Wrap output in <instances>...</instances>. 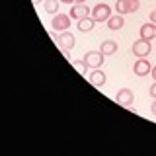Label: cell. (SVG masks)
<instances>
[{"instance_id":"cell-5","label":"cell","mask_w":156,"mask_h":156,"mask_svg":"<svg viewBox=\"0 0 156 156\" xmlns=\"http://www.w3.org/2000/svg\"><path fill=\"white\" fill-rule=\"evenodd\" d=\"M55 41L61 49H68V51H70V49L74 47V35H72L70 31H61L58 35H55Z\"/></svg>"},{"instance_id":"cell-21","label":"cell","mask_w":156,"mask_h":156,"mask_svg":"<svg viewBox=\"0 0 156 156\" xmlns=\"http://www.w3.org/2000/svg\"><path fill=\"white\" fill-rule=\"evenodd\" d=\"M62 4H72V2H76V0H61Z\"/></svg>"},{"instance_id":"cell-6","label":"cell","mask_w":156,"mask_h":156,"mask_svg":"<svg viewBox=\"0 0 156 156\" xmlns=\"http://www.w3.org/2000/svg\"><path fill=\"white\" fill-rule=\"evenodd\" d=\"M150 51H152V47H150V41H146V39H143V37L136 39V41L133 43V53H135L139 58H140V57H146Z\"/></svg>"},{"instance_id":"cell-17","label":"cell","mask_w":156,"mask_h":156,"mask_svg":"<svg viewBox=\"0 0 156 156\" xmlns=\"http://www.w3.org/2000/svg\"><path fill=\"white\" fill-rule=\"evenodd\" d=\"M148 94H150V96H152V98H154V100H156V80H154V84H152V86H150V90H148Z\"/></svg>"},{"instance_id":"cell-3","label":"cell","mask_w":156,"mask_h":156,"mask_svg":"<svg viewBox=\"0 0 156 156\" xmlns=\"http://www.w3.org/2000/svg\"><path fill=\"white\" fill-rule=\"evenodd\" d=\"M104 53L101 51H90V53H86V57H84V61H86V65L88 68H100L101 65H104Z\"/></svg>"},{"instance_id":"cell-8","label":"cell","mask_w":156,"mask_h":156,"mask_svg":"<svg viewBox=\"0 0 156 156\" xmlns=\"http://www.w3.org/2000/svg\"><path fill=\"white\" fill-rule=\"evenodd\" d=\"M150 70H152V66H150V62L146 61V57H140L133 66V72L136 76H146V74H150Z\"/></svg>"},{"instance_id":"cell-14","label":"cell","mask_w":156,"mask_h":156,"mask_svg":"<svg viewBox=\"0 0 156 156\" xmlns=\"http://www.w3.org/2000/svg\"><path fill=\"white\" fill-rule=\"evenodd\" d=\"M101 53H104L105 57H109V55H115V51H117V43L115 41H111V39H107V41L101 43V49H100Z\"/></svg>"},{"instance_id":"cell-22","label":"cell","mask_w":156,"mask_h":156,"mask_svg":"<svg viewBox=\"0 0 156 156\" xmlns=\"http://www.w3.org/2000/svg\"><path fill=\"white\" fill-rule=\"evenodd\" d=\"M31 2H33V4H39V2H41V0H31Z\"/></svg>"},{"instance_id":"cell-2","label":"cell","mask_w":156,"mask_h":156,"mask_svg":"<svg viewBox=\"0 0 156 156\" xmlns=\"http://www.w3.org/2000/svg\"><path fill=\"white\" fill-rule=\"evenodd\" d=\"M92 18H94V22H107L111 18V8L107 4H96L92 10Z\"/></svg>"},{"instance_id":"cell-19","label":"cell","mask_w":156,"mask_h":156,"mask_svg":"<svg viewBox=\"0 0 156 156\" xmlns=\"http://www.w3.org/2000/svg\"><path fill=\"white\" fill-rule=\"evenodd\" d=\"M150 111H152V115H156V100H154V104L150 105Z\"/></svg>"},{"instance_id":"cell-4","label":"cell","mask_w":156,"mask_h":156,"mask_svg":"<svg viewBox=\"0 0 156 156\" xmlns=\"http://www.w3.org/2000/svg\"><path fill=\"white\" fill-rule=\"evenodd\" d=\"M68 26H70V16H66V14H55V16H53L51 27L55 29V31H66Z\"/></svg>"},{"instance_id":"cell-7","label":"cell","mask_w":156,"mask_h":156,"mask_svg":"<svg viewBox=\"0 0 156 156\" xmlns=\"http://www.w3.org/2000/svg\"><path fill=\"white\" fill-rule=\"evenodd\" d=\"M133 100H135V96H133V92H131L129 88L119 90V92H117V96H115V101H117L119 105H123V107L133 105Z\"/></svg>"},{"instance_id":"cell-10","label":"cell","mask_w":156,"mask_h":156,"mask_svg":"<svg viewBox=\"0 0 156 156\" xmlns=\"http://www.w3.org/2000/svg\"><path fill=\"white\" fill-rule=\"evenodd\" d=\"M88 14H90V8H88L86 4H74V6L70 8V14H68V16H70V18H74L76 22H78V20L86 18Z\"/></svg>"},{"instance_id":"cell-23","label":"cell","mask_w":156,"mask_h":156,"mask_svg":"<svg viewBox=\"0 0 156 156\" xmlns=\"http://www.w3.org/2000/svg\"><path fill=\"white\" fill-rule=\"evenodd\" d=\"M76 2H78V4H84V0H76Z\"/></svg>"},{"instance_id":"cell-15","label":"cell","mask_w":156,"mask_h":156,"mask_svg":"<svg viewBox=\"0 0 156 156\" xmlns=\"http://www.w3.org/2000/svg\"><path fill=\"white\" fill-rule=\"evenodd\" d=\"M58 4H61V0H45L43 10H45V14H57L58 12Z\"/></svg>"},{"instance_id":"cell-13","label":"cell","mask_w":156,"mask_h":156,"mask_svg":"<svg viewBox=\"0 0 156 156\" xmlns=\"http://www.w3.org/2000/svg\"><path fill=\"white\" fill-rule=\"evenodd\" d=\"M123 23H125V18L121 16V14H119V16H111L109 20H107V27H109L111 31L121 29V27H123Z\"/></svg>"},{"instance_id":"cell-11","label":"cell","mask_w":156,"mask_h":156,"mask_svg":"<svg viewBox=\"0 0 156 156\" xmlns=\"http://www.w3.org/2000/svg\"><path fill=\"white\" fill-rule=\"evenodd\" d=\"M140 37L146 39V41H150V39H156V26L152 22L150 23H144V26H140Z\"/></svg>"},{"instance_id":"cell-12","label":"cell","mask_w":156,"mask_h":156,"mask_svg":"<svg viewBox=\"0 0 156 156\" xmlns=\"http://www.w3.org/2000/svg\"><path fill=\"white\" fill-rule=\"evenodd\" d=\"M94 23H96V22H94V18H90V16L78 20V31H82V33L92 31V29H94Z\"/></svg>"},{"instance_id":"cell-20","label":"cell","mask_w":156,"mask_h":156,"mask_svg":"<svg viewBox=\"0 0 156 156\" xmlns=\"http://www.w3.org/2000/svg\"><path fill=\"white\" fill-rule=\"evenodd\" d=\"M150 74H152V78H154V80H156V66L152 68V70H150Z\"/></svg>"},{"instance_id":"cell-1","label":"cell","mask_w":156,"mask_h":156,"mask_svg":"<svg viewBox=\"0 0 156 156\" xmlns=\"http://www.w3.org/2000/svg\"><path fill=\"white\" fill-rule=\"evenodd\" d=\"M139 8H140V0H117L115 2V10H117V14H121V16L139 12Z\"/></svg>"},{"instance_id":"cell-18","label":"cell","mask_w":156,"mask_h":156,"mask_svg":"<svg viewBox=\"0 0 156 156\" xmlns=\"http://www.w3.org/2000/svg\"><path fill=\"white\" fill-rule=\"evenodd\" d=\"M148 18H150V22H152L154 26H156V10H152V12H150V16H148Z\"/></svg>"},{"instance_id":"cell-9","label":"cell","mask_w":156,"mask_h":156,"mask_svg":"<svg viewBox=\"0 0 156 156\" xmlns=\"http://www.w3.org/2000/svg\"><path fill=\"white\" fill-rule=\"evenodd\" d=\"M88 80H90V84H92V86L101 88V86L105 84V74L100 70V68H94V70L88 74Z\"/></svg>"},{"instance_id":"cell-16","label":"cell","mask_w":156,"mask_h":156,"mask_svg":"<svg viewBox=\"0 0 156 156\" xmlns=\"http://www.w3.org/2000/svg\"><path fill=\"white\" fill-rule=\"evenodd\" d=\"M72 65H74V68L80 72V74H86V70H88L86 61H72Z\"/></svg>"}]
</instances>
